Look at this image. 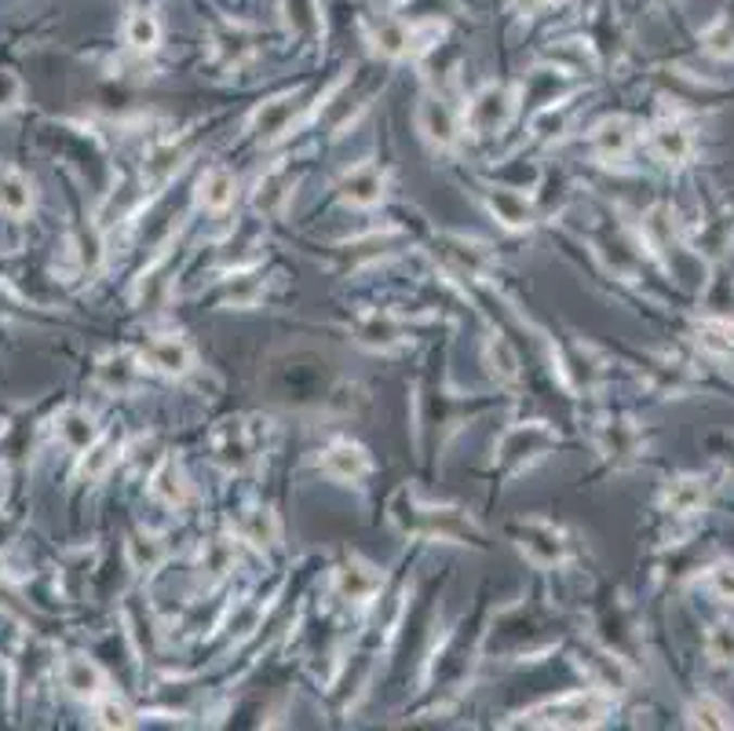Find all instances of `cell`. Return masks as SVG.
I'll list each match as a JSON object with an SVG mask.
<instances>
[{"mask_svg":"<svg viewBox=\"0 0 734 731\" xmlns=\"http://www.w3.org/2000/svg\"><path fill=\"white\" fill-rule=\"evenodd\" d=\"M650 154L666 165H687L691 154H695V136L676 122H661L650 128Z\"/></svg>","mask_w":734,"mask_h":731,"instance_id":"10","label":"cell"},{"mask_svg":"<svg viewBox=\"0 0 734 731\" xmlns=\"http://www.w3.org/2000/svg\"><path fill=\"white\" fill-rule=\"evenodd\" d=\"M59 439L74 450V454H85L88 446L99 439V428H96V417L88 414V409L80 406H69L59 414Z\"/></svg>","mask_w":734,"mask_h":731,"instance_id":"19","label":"cell"},{"mask_svg":"<svg viewBox=\"0 0 734 731\" xmlns=\"http://www.w3.org/2000/svg\"><path fill=\"white\" fill-rule=\"evenodd\" d=\"M150 494L168 508H184L190 502V483H187V476L179 472L176 461H161L157 472L150 476Z\"/></svg>","mask_w":734,"mask_h":731,"instance_id":"18","label":"cell"},{"mask_svg":"<svg viewBox=\"0 0 734 731\" xmlns=\"http://www.w3.org/2000/svg\"><path fill=\"white\" fill-rule=\"evenodd\" d=\"M293 110H296L293 96L270 99V103H264V106L256 110L253 133H256L260 139H275V136H281V133H286V125H289V117H293Z\"/></svg>","mask_w":734,"mask_h":731,"instance_id":"23","label":"cell"},{"mask_svg":"<svg viewBox=\"0 0 734 731\" xmlns=\"http://www.w3.org/2000/svg\"><path fill=\"white\" fill-rule=\"evenodd\" d=\"M289 176L281 173H267L264 179H260V187H256V209L260 213H281L286 209V202H289Z\"/></svg>","mask_w":734,"mask_h":731,"instance_id":"26","label":"cell"},{"mask_svg":"<svg viewBox=\"0 0 734 731\" xmlns=\"http://www.w3.org/2000/svg\"><path fill=\"white\" fill-rule=\"evenodd\" d=\"M63 688L74 698L96 703L99 695H106V673L96 658L80 655V651H69V655L63 658Z\"/></svg>","mask_w":734,"mask_h":731,"instance_id":"6","label":"cell"},{"mask_svg":"<svg viewBox=\"0 0 734 731\" xmlns=\"http://www.w3.org/2000/svg\"><path fill=\"white\" fill-rule=\"evenodd\" d=\"M369 45H374V52L384 59H406L417 52V29L409 23H402V18H384V23L374 29Z\"/></svg>","mask_w":734,"mask_h":731,"instance_id":"13","label":"cell"},{"mask_svg":"<svg viewBox=\"0 0 734 731\" xmlns=\"http://www.w3.org/2000/svg\"><path fill=\"white\" fill-rule=\"evenodd\" d=\"M706 655L717 666H734V626H712L706 637Z\"/></svg>","mask_w":734,"mask_h":731,"instance_id":"33","label":"cell"},{"mask_svg":"<svg viewBox=\"0 0 734 731\" xmlns=\"http://www.w3.org/2000/svg\"><path fill=\"white\" fill-rule=\"evenodd\" d=\"M709 505V483L701 476H680L666 487V508L672 516H695Z\"/></svg>","mask_w":734,"mask_h":731,"instance_id":"16","label":"cell"},{"mask_svg":"<svg viewBox=\"0 0 734 731\" xmlns=\"http://www.w3.org/2000/svg\"><path fill=\"white\" fill-rule=\"evenodd\" d=\"M632 143H636V133H632V122H625V117H607V122L592 128V150L603 162H621Z\"/></svg>","mask_w":734,"mask_h":731,"instance_id":"12","label":"cell"},{"mask_svg":"<svg viewBox=\"0 0 734 731\" xmlns=\"http://www.w3.org/2000/svg\"><path fill=\"white\" fill-rule=\"evenodd\" d=\"M337 593L351 600V604H369L380 593V570L374 564H362L358 556H351L337 570Z\"/></svg>","mask_w":734,"mask_h":731,"instance_id":"11","label":"cell"},{"mask_svg":"<svg viewBox=\"0 0 734 731\" xmlns=\"http://www.w3.org/2000/svg\"><path fill=\"white\" fill-rule=\"evenodd\" d=\"M486 205H490V213H494L508 230L530 227V205H527V198H522L519 190H511V187H490L486 190Z\"/></svg>","mask_w":734,"mask_h":731,"instance_id":"21","label":"cell"},{"mask_svg":"<svg viewBox=\"0 0 734 731\" xmlns=\"http://www.w3.org/2000/svg\"><path fill=\"white\" fill-rule=\"evenodd\" d=\"M486 363H490V369L497 374V380H516L519 377V358H516V352H511V344L505 337H490V344H486Z\"/></svg>","mask_w":734,"mask_h":731,"instance_id":"31","label":"cell"},{"mask_svg":"<svg viewBox=\"0 0 734 731\" xmlns=\"http://www.w3.org/2000/svg\"><path fill=\"white\" fill-rule=\"evenodd\" d=\"M241 538L253 545H275L278 542V519L270 508H249L241 516Z\"/></svg>","mask_w":734,"mask_h":731,"instance_id":"25","label":"cell"},{"mask_svg":"<svg viewBox=\"0 0 734 731\" xmlns=\"http://www.w3.org/2000/svg\"><path fill=\"white\" fill-rule=\"evenodd\" d=\"M139 374H143V366H139V358H132L128 352H110L99 358V366H96V380L106 388V392H132L139 385Z\"/></svg>","mask_w":734,"mask_h":731,"instance_id":"14","label":"cell"},{"mask_svg":"<svg viewBox=\"0 0 734 731\" xmlns=\"http://www.w3.org/2000/svg\"><path fill=\"white\" fill-rule=\"evenodd\" d=\"M384 187H388V179L377 165H358V168H351L344 176V184H340V198L355 209H374L384 202Z\"/></svg>","mask_w":734,"mask_h":731,"instance_id":"9","label":"cell"},{"mask_svg":"<svg viewBox=\"0 0 734 731\" xmlns=\"http://www.w3.org/2000/svg\"><path fill=\"white\" fill-rule=\"evenodd\" d=\"M701 48L717 59H731L734 55V18L731 15L712 18L706 26V34H701Z\"/></svg>","mask_w":734,"mask_h":731,"instance_id":"28","label":"cell"},{"mask_svg":"<svg viewBox=\"0 0 734 731\" xmlns=\"http://www.w3.org/2000/svg\"><path fill=\"white\" fill-rule=\"evenodd\" d=\"M358 344L362 348H374V352H391V348L402 344V326L391 315H366L358 323Z\"/></svg>","mask_w":734,"mask_h":731,"instance_id":"22","label":"cell"},{"mask_svg":"<svg viewBox=\"0 0 734 731\" xmlns=\"http://www.w3.org/2000/svg\"><path fill=\"white\" fill-rule=\"evenodd\" d=\"M511 4H516V8H519V12L534 15V12H537V8H545V4H548V0H511Z\"/></svg>","mask_w":734,"mask_h":731,"instance_id":"37","label":"cell"},{"mask_svg":"<svg viewBox=\"0 0 734 731\" xmlns=\"http://www.w3.org/2000/svg\"><path fill=\"white\" fill-rule=\"evenodd\" d=\"M37 205V190L23 168L4 165L0 168V213L8 219H26Z\"/></svg>","mask_w":734,"mask_h":731,"instance_id":"8","label":"cell"},{"mask_svg":"<svg viewBox=\"0 0 734 731\" xmlns=\"http://www.w3.org/2000/svg\"><path fill=\"white\" fill-rule=\"evenodd\" d=\"M238 198V179L227 168H208L205 176L198 179V205L205 213H227Z\"/></svg>","mask_w":734,"mask_h":731,"instance_id":"15","label":"cell"},{"mask_svg":"<svg viewBox=\"0 0 734 731\" xmlns=\"http://www.w3.org/2000/svg\"><path fill=\"white\" fill-rule=\"evenodd\" d=\"M208 41H213V55L227 70L245 66L249 59L256 55L253 34H249V26H241V23H219V26H213V37H208Z\"/></svg>","mask_w":734,"mask_h":731,"instance_id":"7","label":"cell"},{"mask_svg":"<svg viewBox=\"0 0 734 731\" xmlns=\"http://www.w3.org/2000/svg\"><path fill=\"white\" fill-rule=\"evenodd\" d=\"M511 538H516L519 553L537 567H556L570 556V542L562 538V530L545 524V519H522L511 527Z\"/></svg>","mask_w":734,"mask_h":731,"instance_id":"1","label":"cell"},{"mask_svg":"<svg viewBox=\"0 0 734 731\" xmlns=\"http://www.w3.org/2000/svg\"><path fill=\"white\" fill-rule=\"evenodd\" d=\"M114 450H117V443L114 439H103L99 436L92 446L80 454V476H88V479H99L106 472L110 465H114Z\"/></svg>","mask_w":734,"mask_h":731,"instance_id":"32","label":"cell"},{"mask_svg":"<svg viewBox=\"0 0 734 731\" xmlns=\"http://www.w3.org/2000/svg\"><path fill=\"white\" fill-rule=\"evenodd\" d=\"M318 468L337 483H362L369 472H374V457L366 454V446L351 443V439H337L321 450Z\"/></svg>","mask_w":734,"mask_h":731,"instance_id":"3","label":"cell"},{"mask_svg":"<svg viewBox=\"0 0 734 731\" xmlns=\"http://www.w3.org/2000/svg\"><path fill=\"white\" fill-rule=\"evenodd\" d=\"M139 363H147V369L165 374V377H187V374H194L198 355H194V348L187 344V337L161 333L154 340H147L143 358H139Z\"/></svg>","mask_w":734,"mask_h":731,"instance_id":"2","label":"cell"},{"mask_svg":"<svg viewBox=\"0 0 734 731\" xmlns=\"http://www.w3.org/2000/svg\"><path fill=\"white\" fill-rule=\"evenodd\" d=\"M698 348L712 358H727L734 352V326L727 318H709L698 326Z\"/></svg>","mask_w":734,"mask_h":731,"instance_id":"24","label":"cell"},{"mask_svg":"<svg viewBox=\"0 0 734 731\" xmlns=\"http://www.w3.org/2000/svg\"><path fill=\"white\" fill-rule=\"evenodd\" d=\"M23 77L15 74V70L0 66V114H12V110H18V103H23Z\"/></svg>","mask_w":734,"mask_h":731,"instance_id":"35","label":"cell"},{"mask_svg":"<svg viewBox=\"0 0 734 731\" xmlns=\"http://www.w3.org/2000/svg\"><path fill=\"white\" fill-rule=\"evenodd\" d=\"M709 589L717 593L720 600H727L734 604V564H717L709 567Z\"/></svg>","mask_w":734,"mask_h":731,"instance_id":"36","label":"cell"},{"mask_svg":"<svg viewBox=\"0 0 734 731\" xmlns=\"http://www.w3.org/2000/svg\"><path fill=\"white\" fill-rule=\"evenodd\" d=\"M92 706H96V724L99 728H128V724H132V714H128V709L121 706L117 698L110 695V691H106V695H99Z\"/></svg>","mask_w":734,"mask_h":731,"instance_id":"34","label":"cell"},{"mask_svg":"<svg viewBox=\"0 0 734 731\" xmlns=\"http://www.w3.org/2000/svg\"><path fill=\"white\" fill-rule=\"evenodd\" d=\"M161 559H165V542H161L157 534H132V542H128V564L136 570H154Z\"/></svg>","mask_w":734,"mask_h":731,"instance_id":"27","label":"cell"},{"mask_svg":"<svg viewBox=\"0 0 734 731\" xmlns=\"http://www.w3.org/2000/svg\"><path fill=\"white\" fill-rule=\"evenodd\" d=\"M216 457L224 461L230 472L249 468V461H253V443H249L241 420H227V428H219L216 432Z\"/></svg>","mask_w":734,"mask_h":731,"instance_id":"20","label":"cell"},{"mask_svg":"<svg viewBox=\"0 0 734 731\" xmlns=\"http://www.w3.org/2000/svg\"><path fill=\"white\" fill-rule=\"evenodd\" d=\"M121 34H125V45L132 48V52L150 55V52H157V48H161L165 29H161V18L150 12V8H136V12L125 18Z\"/></svg>","mask_w":734,"mask_h":731,"instance_id":"17","label":"cell"},{"mask_svg":"<svg viewBox=\"0 0 734 731\" xmlns=\"http://www.w3.org/2000/svg\"><path fill=\"white\" fill-rule=\"evenodd\" d=\"M599 450H603V454H607L610 461L632 457V450H636V432H632L629 420H618V425H607V428H603Z\"/></svg>","mask_w":734,"mask_h":731,"instance_id":"30","label":"cell"},{"mask_svg":"<svg viewBox=\"0 0 734 731\" xmlns=\"http://www.w3.org/2000/svg\"><path fill=\"white\" fill-rule=\"evenodd\" d=\"M511 110H516V96H511L505 85H486L471 99L465 117L479 136H494L511 122Z\"/></svg>","mask_w":734,"mask_h":731,"instance_id":"4","label":"cell"},{"mask_svg":"<svg viewBox=\"0 0 734 731\" xmlns=\"http://www.w3.org/2000/svg\"><path fill=\"white\" fill-rule=\"evenodd\" d=\"M417 128L435 150H454L460 139V122L454 114V106L442 96H425L417 106Z\"/></svg>","mask_w":734,"mask_h":731,"instance_id":"5","label":"cell"},{"mask_svg":"<svg viewBox=\"0 0 734 731\" xmlns=\"http://www.w3.org/2000/svg\"><path fill=\"white\" fill-rule=\"evenodd\" d=\"M687 717H691V724H701V728H731L734 724V714L712 695L695 698V706L687 709Z\"/></svg>","mask_w":734,"mask_h":731,"instance_id":"29","label":"cell"}]
</instances>
